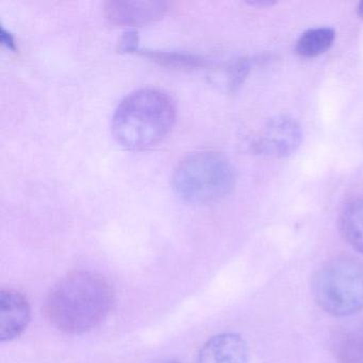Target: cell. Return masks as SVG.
<instances>
[{
    "mask_svg": "<svg viewBox=\"0 0 363 363\" xmlns=\"http://www.w3.org/2000/svg\"><path fill=\"white\" fill-rule=\"evenodd\" d=\"M114 291L101 274L77 271L61 278L46 297L48 322L65 333L79 335L99 326L111 311Z\"/></svg>",
    "mask_w": 363,
    "mask_h": 363,
    "instance_id": "obj_1",
    "label": "cell"
},
{
    "mask_svg": "<svg viewBox=\"0 0 363 363\" xmlns=\"http://www.w3.org/2000/svg\"><path fill=\"white\" fill-rule=\"evenodd\" d=\"M175 121V104L167 93L141 89L127 95L116 108L112 135L126 150H148L164 140Z\"/></svg>",
    "mask_w": 363,
    "mask_h": 363,
    "instance_id": "obj_2",
    "label": "cell"
},
{
    "mask_svg": "<svg viewBox=\"0 0 363 363\" xmlns=\"http://www.w3.org/2000/svg\"><path fill=\"white\" fill-rule=\"evenodd\" d=\"M233 167L218 152H197L189 155L174 172V190L189 203L218 201L233 190Z\"/></svg>",
    "mask_w": 363,
    "mask_h": 363,
    "instance_id": "obj_3",
    "label": "cell"
},
{
    "mask_svg": "<svg viewBox=\"0 0 363 363\" xmlns=\"http://www.w3.org/2000/svg\"><path fill=\"white\" fill-rule=\"evenodd\" d=\"M314 299L320 309L337 318L363 310V262L339 257L325 263L312 282Z\"/></svg>",
    "mask_w": 363,
    "mask_h": 363,
    "instance_id": "obj_4",
    "label": "cell"
},
{
    "mask_svg": "<svg viewBox=\"0 0 363 363\" xmlns=\"http://www.w3.org/2000/svg\"><path fill=\"white\" fill-rule=\"evenodd\" d=\"M301 126L288 116H277L265 124L256 142L257 152L271 158H284L301 145Z\"/></svg>",
    "mask_w": 363,
    "mask_h": 363,
    "instance_id": "obj_5",
    "label": "cell"
},
{
    "mask_svg": "<svg viewBox=\"0 0 363 363\" xmlns=\"http://www.w3.org/2000/svg\"><path fill=\"white\" fill-rule=\"evenodd\" d=\"M167 10L165 1H107L104 5L106 18L122 27L150 24L162 18Z\"/></svg>",
    "mask_w": 363,
    "mask_h": 363,
    "instance_id": "obj_6",
    "label": "cell"
},
{
    "mask_svg": "<svg viewBox=\"0 0 363 363\" xmlns=\"http://www.w3.org/2000/svg\"><path fill=\"white\" fill-rule=\"evenodd\" d=\"M31 320L27 297L16 289L0 291V341L10 342L20 337Z\"/></svg>",
    "mask_w": 363,
    "mask_h": 363,
    "instance_id": "obj_7",
    "label": "cell"
},
{
    "mask_svg": "<svg viewBox=\"0 0 363 363\" xmlns=\"http://www.w3.org/2000/svg\"><path fill=\"white\" fill-rule=\"evenodd\" d=\"M250 348L239 333H224L214 335L203 344L196 363H247Z\"/></svg>",
    "mask_w": 363,
    "mask_h": 363,
    "instance_id": "obj_8",
    "label": "cell"
},
{
    "mask_svg": "<svg viewBox=\"0 0 363 363\" xmlns=\"http://www.w3.org/2000/svg\"><path fill=\"white\" fill-rule=\"evenodd\" d=\"M339 228L346 243L363 255V196L345 206L340 216Z\"/></svg>",
    "mask_w": 363,
    "mask_h": 363,
    "instance_id": "obj_9",
    "label": "cell"
},
{
    "mask_svg": "<svg viewBox=\"0 0 363 363\" xmlns=\"http://www.w3.org/2000/svg\"><path fill=\"white\" fill-rule=\"evenodd\" d=\"M333 352L339 363H363V324L340 333L333 343Z\"/></svg>",
    "mask_w": 363,
    "mask_h": 363,
    "instance_id": "obj_10",
    "label": "cell"
},
{
    "mask_svg": "<svg viewBox=\"0 0 363 363\" xmlns=\"http://www.w3.org/2000/svg\"><path fill=\"white\" fill-rule=\"evenodd\" d=\"M335 38V31L328 27L310 29L297 41L296 52L303 58H315L333 46Z\"/></svg>",
    "mask_w": 363,
    "mask_h": 363,
    "instance_id": "obj_11",
    "label": "cell"
},
{
    "mask_svg": "<svg viewBox=\"0 0 363 363\" xmlns=\"http://www.w3.org/2000/svg\"><path fill=\"white\" fill-rule=\"evenodd\" d=\"M142 55L146 58L152 59L165 67H177V69H199L207 65V61L194 55L175 52H157L145 50Z\"/></svg>",
    "mask_w": 363,
    "mask_h": 363,
    "instance_id": "obj_12",
    "label": "cell"
},
{
    "mask_svg": "<svg viewBox=\"0 0 363 363\" xmlns=\"http://www.w3.org/2000/svg\"><path fill=\"white\" fill-rule=\"evenodd\" d=\"M139 45V35L135 31H128L124 33L120 43H118V50L121 52H135L138 50Z\"/></svg>",
    "mask_w": 363,
    "mask_h": 363,
    "instance_id": "obj_13",
    "label": "cell"
},
{
    "mask_svg": "<svg viewBox=\"0 0 363 363\" xmlns=\"http://www.w3.org/2000/svg\"><path fill=\"white\" fill-rule=\"evenodd\" d=\"M0 37H1V42H3L4 45H5L8 50H13V52H16V41H14V38L12 37L11 33H7L5 29H3V30H1V35H0Z\"/></svg>",
    "mask_w": 363,
    "mask_h": 363,
    "instance_id": "obj_14",
    "label": "cell"
},
{
    "mask_svg": "<svg viewBox=\"0 0 363 363\" xmlns=\"http://www.w3.org/2000/svg\"><path fill=\"white\" fill-rule=\"evenodd\" d=\"M357 13H358L361 18H363V1L359 3L358 8H357Z\"/></svg>",
    "mask_w": 363,
    "mask_h": 363,
    "instance_id": "obj_15",
    "label": "cell"
},
{
    "mask_svg": "<svg viewBox=\"0 0 363 363\" xmlns=\"http://www.w3.org/2000/svg\"><path fill=\"white\" fill-rule=\"evenodd\" d=\"M161 363H182L180 361H176V360H169V361H164V362Z\"/></svg>",
    "mask_w": 363,
    "mask_h": 363,
    "instance_id": "obj_16",
    "label": "cell"
}]
</instances>
